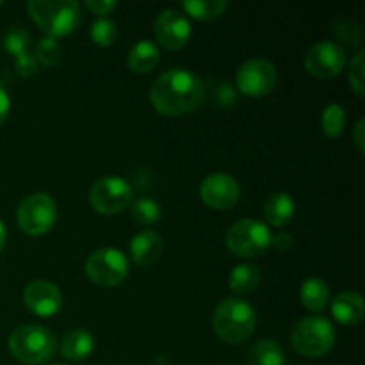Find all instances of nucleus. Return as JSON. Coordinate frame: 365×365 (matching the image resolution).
<instances>
[{
	"label": "nucleus",
	"mask_w": 365,
	"mask_h": 365,
	"mask_svg": "<svg viewBox=\"0 0 365 365\" xmlns=\"http://www.w3.org/2000/svg\"><path fill=\"white\" fill-rule=\"evenodd\" d=\"M205 100V84L185 68H171L153 82L150 102L164 116H182L198 109Z\"/></svg>",
	"instance_id": "1"
},
{
	"label": "nucleus",
	"mask_w": 365,
	"mask_h": 365,
	"mask_svg": "<svg viewBox=\"0 0 365 365\" xmlns=\"http://www.w3.org/2000/svg\"><path fill=\"white\" fill-rule=\"evenodd\" d=\"M212 323L220 339L228 344H241L255 331L257 314L246 299L230 296L217 305Z\"/></svg>",
	"instance_id": "2"
},
{
	"label": "nucleus",
	"mask_w": 365,
	"mask_h": 365,
	"mask_svg": "<svg viewBox=\"0 0 365 365\" xmlns=\"http://www.w3.org/2000/svg\"><path fill=\"white\" fill-rule=\"evenodd\" d=\"M9 349L18 362L29 365L48 362L57 349V339L41 324H21L9 337Z\"/></svg>",
	"instance_id": "3"
},
{
	"label": "nucleus",
	"mask_w": 365,
	"mask_h": 365,
	"mask_svg": "<svg viewBox=\"0 0 365 365\" xmlns=\"http://www.w3.org/2000/svg\"><path fill=\"white\" fill-rule=\"evenodd\" d=\"M27 9L50 38L71 34L81 24V7L75 0H31Z\"/></svg>",
	"instance_id": "4"
},
{
	"label": "nucleus",
	"mask_w": 365,
	"mask_h": 365,
	"mask_svg": "<svg viewBox=\"0 0 365 365\" xmlns=\"http://www.w3.org/2000/svg\"><path fill=\"white\" fill-rule=\"evenodd\" d=\"M291 344L299 355L319 359L331 351L335 344V328L327 317H303L291 334Z\"/></svg>",
	"instance_id": "5"
},
{
	"label": "nucleus",
	"mask_w": 365,
	"mask_h": 365,
	"mask_svg": "<svg viewBox=\"0 0 365 365\" xmlns=\"http://www.w3.org/2000/svg\"><path fill=\"white\" fill-rule=\"evenodd\" d=\"M271 230L264 221L252 220H239L232 225L225 235V245L234 255L241 259H252L266 253L271 246Z\"/></svg>",
	"instance_id": "6"
},
{
	"label": "nucleus",
	"mask_w": 365,
	"mask_h": 365,
	"mask_svg": "<svg viewBox=\"0 0 365 365\" xmlns=\"http://www.w3.org/2000/svg\"><path fill=\"white\" fill-rule=\"evenodd\" d=\"M57 220L56 200L46 192H32L25 196L16 210L18 227L27 235H43Z\"/></svg>",
	"instance_id": "7"
},
{
	"label": "nucleus",
	"mask_w": 365,
	"mask_h": 365,
	"mask_svg": "<svg viewBox=\"0 0 365 365\" xmlns=\"http://www.w3.org/2000/svg\"><path fill=\"white\" fill-rule=\"evenodd\" d=\"M134 200L132 184L118 175H107L98 178L89 191V203L96 212L103 216H113L127 209Z\"/></svg>",
	"instance_id": "8"
},
{
	"label": "nucleus",
	"mask_w": 365,
	"mask_h": 365,
	"mask_svg": "<svg viewBox=\"0 0 365 365\" xmlns=\"http://www.w3.org/2000/svg\"><path fill=\"white\" fill-rule=\"evenodd\" d=\"M86 274L100 287H116L128 274V260L118 248H98L86 260Z\"/></svg>",
	"instance_id": "9"
},
{
	"label": "nucleus",
	"mask_w": 365,
	"mask_h": 365,
	"mask_svg": "<svg viewBox=\"0 0 365 365\" xmlns=\"http://www.w3.org/2000/svg\"><path fill=\"white\" fill-rule=\"evenodd\" d=\"M278 73L273 63L262 57L248 59L241 64L235 75V84L239 91L248 96H264L277 86Z\"/></svg>",
	"instance_id": "10"
},
{
	"label": "nucleus",
	"mask_w": 365,
	"mask_h": 365,
	"mask_svg": "<svg viewBox=\"0 0 365 365\" xmlns=\"http://www.w3.org/2000/svg\"><path fill=\"white\" fill-rule=\"evenodd\" d=\"M346 53L339 43L324 39L307 50L305 70L317 78H334L344 70Z\"/></svg>",
	"instance_id": "11"
},
{
	"label": "nucleus",
	"mask_w": 365,
	"mask_h": 365,
	"mask_svg": "<svg viewBox=\"0 0 365 365\" xmlns=\"http://www.w3.org/2000/svg\"><path fill=\"white\" fill-rule=\"evenodd\" d=\"M200 196L210 209L225 210L239 202L241 187L232 175L217 171V173H210L209 177L203 178L202 185H200Z\"/></svg>",
	"instance_id": "12"
},
{
	"label": "nucleus",
	"mask_w": 365,
	"mask_h": 365,
	"mask_svg": "<svg viewBox=\"0 0 365 365\" xmlns=\"http://www.w3.org/2000/svg\"><path fill=\"white\" fill-rule=\"evenodd\" d=\"M157 39L170 50H180L191 38V24L178 9H164L153 21Z\"/></svg>",
	"instance_id": "13"
},
{
	"label": "nucleus",
	"mask_w": 365,
	"mask_h": 365,
	"mask_svg": "<svg viewBox=\"0 0 365 365\" xmlns=\"http://www.w3.org/2000/svg\"><path fill=\"white\" fill-rule=\"evenodd\" d=\"M24 302L32 314L52 317L63 309V292L53 282L34 280L25 287Z\"/></svg>",
	"instance_id": "14"
},
{
	"label": "nucleus",
	"mask_w": 365,
	"mask_h": 365,
	"mask_svg": "<svg viewBox=\"0 0 365 365\" xmlns=\"http://www.w3.org/2000/svg\"><path fill=\"white\" fill-rule=\"evenodd\" d=\"M164 252V241L157 232L143 230L130 241V257L138 266H152Z\"/></svg>",
	"instance_id": "15"
},
{
	"label": "nucleus",
	"mask_w": 365,
	"mask_h": 365,
	"mask_svg": "<svg viewBox=\"0 0 365 365\" xmlns=\"http://www.w3.org/2000/svg\"><path fill=\"white\" fill-rule=\"evenodd\" d=\"M365 303L360 292L344 291L331 299V314L335 319L346 327H353L362 321Z\"/></svg>",
	"instance_id": "16"
},
{
	"label": "nucleus",
	"mask_w": 365,
	"mask_h": 365,
	"mask_svg": "<svg viewBox=\"0 0 365 365\" xmlns=\"http://www.w3.org/2000/svg\"><path fill=\"white\" fill-rule=\"evenodd\" d=\"M59 351L68 360H86L95 351V337L84 328H75L64 335Z\"/></svg>",
	"instance_id": "17"
},
{
	"label": "nucleus",
	"mask_w": 365,
	"mask_h": 365,
	"mask_svg": "<svg viewBox=\"0 0 365 365\" xmlns=\"http://www.w3.org/2000/svg\"><path fill=\"white\" fill-rule=\"evenodd\" d=\"M296 202L287 192H274L264 203V216L273 227H284L294 217Z\"/></svg>",
	"instance_id": "18"
},
{
	"label": "nucleus",
	"mask_w": 365,
	"mask_h": 365,
	"mask_svg": "<svg viewBox=\"0 0 365 365\" xmlns=\"http://www.w3.org/2000/svg\"><path fill=\"white\" fill-rule=\"evenodd\" d=\"M159 48L150 39H141L128 52V66L135 73H148V71H152L157 66V63H159Z\"/></svg>",
	"instance_id": "19"
},
{
	"label": "nucleus",
	"mask_w": 365,
	"mask_h": 365,
	"mask_svg": "<svg viewBox=\"0 0 365 365\" xmlns=\"http://www.w3.org/2000/svg\"><path fill=\"white\" fill-rule=\"evenodd\" d=\"M262 274L255 264H239L232 269L230 289L235 294H252L259 289Z\"/></svg>",
	"instance_id": "20"
},
{
	"label": "nucleus",
	"mask_w": 365,
	"mask_h": 365,
	"mask_svg": "<svg viewBox=\"0 0 365 365\" xmlns=\"http://www.w3.org/2000/svg\"><path fill=\"white\" fill-rule=\"evenodd\" d=\"M299 298L307 309L312 310V312H321L330 299V287L321 278H309V280L303 282Z\"/></svg>",
	"instance_id": "21"
},
{
	"label": "nucleus",
	"mask_w": 365,
	"mask_h": 365,
	"mask_svg": "<svg viewBox=\"0 0 365 365\" xmlns=\"http://www.w3.org/2000/svg\"><path fill=\"white\" fill-rule=\"evenodd\" d=\"M248 365H285V353L273 339H262L248 353Z\"/></svg>",
	"instance_id": "22"
},
{
	"label": "nucleus",
	"mask_w": 365,
	"mask_h": 365,
	"mask_svg": "<svg viewBox=\"0 0 365 365\" xmlns=\"http://www.w3.org/2000/svg\"><path fill=\"white\" fill-rule=\"evenodd\" d=\"M182 7L187 14L198 20H216L227 11V0H185Z\"/></svg>",
	"instance_id": "23"
},
{
	"label": "nucleus",
	"mask_w": 365,
	"mask_h": 365,
	"mask_svg": "<svg viewBox=\"0 0 365 365\" xmlns=\"http://www.w3.org/2000/svg\"><path fill=\"white\" fill-rule=\"evenodd\" d=\"M130 214L134 217V221H138L139 225L152 227V225H155L163 217V207L159 205L157 200L148 198V196H141L138 200H132Z\"/></svg>",
	"instance_id": "24"
},
{
	"label": "nucleus",
	"mask_w": 365,
	"mask_h": 365,
	"mask_svg": "<svg viewBox=\"0 0 365 365\" xmlns=\"http://www.w3.org/2000/svg\"><path fill=\"white\" fill-rule=\"evenodd\" d=\"M346 127V110L339 103H330L321 114V128L328 138H339Z\"/></svg>",
	"instance_id": "25"
},
{
	"label": "nucleus",
	"mask_w": 365,
	"mask_h": 365,
	"mask_svg": "<svg viewBox=\"0 0 365 365\" xmlns=\"http://www.w3.org/2000/svg\"><path fill=\"white\" fill-rule=\"evenodd\" d=\"M89 36H91V39L98 46H110L114 41H116L118 27L110 18L100 16L98 20H95L91 24Z\"/></svg>",
	"instance_id": "26"
},
{
	"label": "nucleus",
	"mask_w": 365,
	"mask_h": 365,
	"mask_svg": "<svg viewBox=\"0 0 365 365\" xmlns=\"http://www.w3.org/2000/svg\"><path fill=\"white\" fill-rule=\"evenodd\" d=\"M29 43H31V36L25 29L13 27L6 32L4 36V46L9 53H13L14 57L21 56V53L29 52Z\"/></svg>",
	"instance_id": "27"
},
{
	"label": "nucleus",
	"mask_w": 365,
	"mask_h": 365,
	"mask_svg": "<svg viewBox=\"0 0 365 365\" xmlns=\"http://www.w3.org/2000/svg\"><path fill=\"white\" fill-rule=\"evenodd\" d=\"M36 59L41 63L43 66H56L61 61V46L56 41V38H43L36 46Z\"/></svg>",
	"instance_id": "28"
},
{
	"label": "nucleus",
	"mask_w": 365,
	"mask_h": 365,
	"mask_svg": "<svg viewBox=\"0 0 365 365\" xmlns=\"http://www.w3.org/2000/svg\"><path fill=\"white\" fill-rule=\"evenodd\" d=\"M349 84L359 96L365 95V50H359L349 64Z\"/></svg>",
	"instance_id": "29"
},
{
	"label": "nucleus",
	"mask_w": 365,
	"mask_h": 365,
	"mask_svg": "<svg viewBox=\"0 0 365 365\" xmlns=\"http://www.w3.org/2000/svg\"><path fill=\"white\" fill-rule=\"evenodd\" d=\"M14 68H16V71L21 77H32V75L36 73V70H38V59H36V56H32L31 52H25L16 57Z\"/></svg>",
	"instance_id": "30"
},
{
	"label": "nucleus",
	"mask_w": 365,
	"mask_h": 365,
	"mask_svg": "<svg viewBox=\"0 0 365 365\" xmlns=\"http://www.w3.org/2000/svg\"><path fill=\"white\" fill-rule=\"evenodd\" d=\"M86 6L93 11V13L100 14V16H106L110 11H114L118 7L116 0H86Z\"/></svg>",
	"instance_id": "31"
},
{
	"label": "nucleus",
	"mask_w": 365,
	"mask_h": 365,
	"mask_svg": "<svg viewBox=\"0 0 365 365\" xmlns=\"http://www.w3.org/2000/svg\"><path fill=\"white\" fill-rule=\"evenodd\" d=\"M271 246L274 250H280V252H285V250L292 248L294 246V237L287 232H278V234L271 235Z\"/></svg>",
	"instance_id": "32"
},
{
	"label": "nucleus",
	"mask_w": 365,
	"mask_h": 365,
	"mask_svg": "<svg viewBox=\"0 0 365 365\" xmlns=\"http://www.w3.org/2000/svg\"><path fill=\"white\" fill-rule=\"evenodd\" d=\"M353 141H355L356 148H359L360 153L365 152V120L360 118L355 125V130H353Z\"/></svg>",
	"instance_id": "33"
},
{
	"label": "nucleus",
	"mask_w": 365,
	"mask_h": 365,
	"mask_svg": "<svg viewBox=\"0 0 365 365\" xmlns=\"http://www.w3.org/2000/svg\"><path fill=\"white\" fill-rule=\"evenodd\" d=\"M11 110V98H9V93L6 91L2 84H0V123L7 118Z\"/></svg>",
	"instance_id": "34"
},
{
	"label": "nucleus",
	"mask_w": 365,
	"mask_h": 365,
	"mask_svg": "<svg viewBox=\"0 0 365 365\" xmlns=\"http://www.w3.org/2000/svg\"><path fill=\"white\" fill-rule=\"evenodd\" d=\"M6 242H7V230H6V225L0 221V252L6 248Z\"/></svg>",
	"instance_id": "35"
},
{
	"label": "nucleus",
	"mask_w": 365,
	"mask_h": 365,
	"mask_svg": "<svg viewBox=\"0 0 365 365\" xmlns=\"http://www.w3.org/2000/svg\"><path fill=\"white\" fill-rule=\"evenodd\" d=\"M52 365H63V364H52Z\"/></svg>",
	"instance_id": "36"
},
{
	"label": "nucleus",
	"mask_w": 365,
	"mask_h": 365,
	"mask_svg": "<svg viewBox=\"0 0 365 365\" xmlns=\"http://www.w3.org/2000/svg\"><path fill=\"white\" fill-rule=\"evenodd\" d=\"M0 4H2V2H0Z\"/></svg>",
	"instance_id": "37"
}]
</instances>
